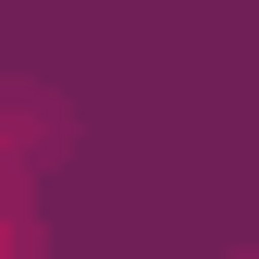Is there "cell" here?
<instances>
[{
    "label": "cell",
    "instance_id": "6da1fadb",
    "mask_svg": "<svg viewBox=\"0 0 259 259\" xmlns=\"http://www.w3.org/2000/svg\"><path fill=\"white\" fill-rule=\"evenodd\" d=\"M0 259H37V222H25V185H13V160H0Z\"/></svg>",
    "mask_w": 259,
    "mask_h": 259
}]
</instances>
